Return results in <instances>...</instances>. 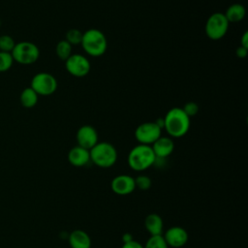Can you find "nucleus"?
<instances>
[{
    "label": "nucleus",
    "mask_w": 248,
    "mask_h": 248,
    "mask_svg": "<svg viewBox=\"0 0 248 248\" xmlns=\"http://www.w3.org/2000/svg\"><path fill=\"white\" fill-rule=\"evenodd\" d=\"M164 129L170 138H182L185 136L191 125L190 117L184 112L182 108H171L163 118Z\"/></svg>",
    "instance_id": "obj_1"
},
{
    "label": "nucleus",
    "mask_w": 248,
    "mask_h": 248,
    "mask_svg": "<svg viewBox=\"0 0 248 248\" xmlns=\"http://www.w3.org/2000/svg\"><path fill=\"white\" fill-rule=\"evenodd\" d=\"M156 156L150 145L140 144L134 146L128 153L127 163L130 169L135 171H143L155 163Z\"/></svg>",
    "instance_id": "obj_2"
},
{
    "label": "nucleus",
    "mask_w": 248,
    "mask_h": 248,
    "mask_svg": "<svg viewBox=\"0 0 248 248\" xmlns=\"http://www.w3.org/2000/svg\"><path fill=\"white\" fill-rule=\"evenodd\" d=\"M83 50L90 56H102L108 48V40L106 35L97 28H90L82 33L80 43Z\"/></svg>",
    "instance_id": "obj_3"
},
{
    "label": "nucleus",
    "mask_w": 248,
    "mask_h": 248,
    "mask_svg": "<svg viewBox=\"0 0 248 248\" xmlns=\"http://www.w3.org/2000/svg\"><path fill=\"white\" fill-rule=\"evenodd\" d=\"M90 161L99 168L108 169L117 161V150L108 141H98L90 150Z\"/></svg>",
    "instance_id": "obj_4"
},
{
    "label": "nucleus",
    "mask_w": 248,
    "mask_h": 248,
    "mask_svg": "<svg viewBox=\"0 0 248 248\" xmlns=\"http://www.w3.org/2000/svg\"><path fill=\"white\" fill-rule=\"evenodd\" d=\"M11 54L15 62L21 65H31L39 59L40 49L34 43L22 41L16 43Z\"/></svg>",
    "instance_id": "obj_5"
},
{
    "label": "nucleus",
    "mask_w": 248,
    "mask_h": 248,
    "mask_svg": "<svg viewBox=\"0 0 248 248\" xmlns=\"http://www.w3.org/2000/svg\"><path fill=\"white\" fill-rule=\"evenodd\" d=\"M230 22L228 21L227 17L225 16L224 13L216 12L209 16L205 22L204 30L206 36L214 41L220 40L228 32Z\"/></svg>",
    "instance_id": "obj_6"
},
{
    "label": "nucleus",
    "mask_w": 248,
    "mask_h": 248,
    "mask_svg": "<svg viewBox=\"0 0 248 248\" xmlns=\"http://www.w3.org/2000/svg\"><path fill=\"white\" fill-rule=\"evenodd\" d=\"M57 79L54 76L46 72L37 73L31 79L30 87L39 96H49L57 89Z\"/></svg>",
    "instance_id": "obj_7"
},
{
    "label": "nucleus",
    "mask_w": 248,
    "mask_h": 248,
    "mask_svg": "<svg viewBox=\"0 0 248 248\" xmlns=\"http://www.w3.org/2000/svg\"><path fill=\"white\" fill-rule=\"evenodd\" d=\"M162 130L155 121L143 122L136 128L135 138L140 144L151 145L162 136Z\"/></svg>",
    "instance_id": "obj_8"
},
{
    "label": "nucleus",
    "mask_w": 248,
    "mask_h": 248,
    "mask_svg": "<svg viewBox=\"0 0 248 248\" xmlns=\"http://www.w3.org/2000/svg\"><path fill=\"white\" fill-rule=\"evenodd\" d=\"M65 68L71 76L76 78H83L90 72L91 65L86 56L79 53H75L65 60Z\"/></svg>",
    "instance_id": "obj_9"
},
{
    "label": "nucleus",
    "mask_w": 248,
    "mask_h": 248,
    "mask_svg": "<svg viewBox=\"0 0 248 248\" xmlns=\"http://www.w3.org/2000/svg\"><path fill=\"white\" fill-rule=\"evenodd\" d=\"M111 191L118 196H127L136 189L135 178L129 174H119L112 178L110 182Z\"/></svg>",
    "instance_id": "obj_10"
},
{
    "label": "nucleus",
    "mask_w": 248,
    "mask_h": 248,
    "mask_svg": "<svg viewBox=\"0 0 248 248\" xmlns=\"http://www.w3.org/2000/svg\"><path fill=\"white\" fill-rule=\"evenodd\" d=\"M163 237L169 247L180 248L187 243L189 235L184 228L173 226L163 232Z\"/></svg>",
    "instance_id": "obj_11"
},
{
    "label": "nucleus",
    "mask_w": 248,
    "mask_h": 248,
    "mask_svg": "<svg viewBox=\"0 0 248 248\" xmlns=\"http://www.w3.org/2000/svg\"><path fill=\"white\" fill-rule=\"evenodd\" d=\"M78 145L90 150L99 140L97 130L91 125H82L76 135Z\"/></svg>",
    "instance_id": "obj_12"
},
{
    "label": "nucleus",
    "mask_w": 248,
    "mask_h": 248,
    "mask_svg": "<svg viewBox=\"0 0 248 248\" xmlns=\"http://www.w3.org/2000/svg\"><path fill=\"white\" fill-rule=\"evenodd\" d=\"M150 146H151L156 158L166 159L173 152L174 142L170 137L161 136Z\"/></svg>",
    "instance_id": "obj_13"
},
{
    "label": "nucleus",
    "mask_w": 248,
    "mask_h": 248,
    "mask_svg": "<svg viewBox=\"0 0 248 248\" xmlns=\"http://www.w3.org/2000/svg\"><path fill=\"white\" fill-rule=\"evenodd\" d=\"M67 158L72 166L81 168L90 162V153L88 149H85L79 145H76L69 150Z\"/></svg>",
    "instance_id": "obj_14"
},
{
    "label": "nucleus",
    "mask_w": 248,
    "mask_h": 248,
    "mask_svg": "<svg viewBox=\"0 0 248 248\" xmlns=\"http://www.w3.org/2000/svg\"><path fill=\"white\" fill-rule=\"evenodd\" d=\"M71 248H91L92 241L89 234L83 230H74L68 236Z\"/></svg>",
    "instance_id": "obj_15"
},
{
    "label": "nucleus",
    "mask_w": 248,
    "mask_h": 248,
    "mask_svg": "<svg viewBox=\"0 0 248 248\" xmlns=\"http://www.w3.org/2000/svg\"><path fill=\"white\" fill-rule=\"evenodd\" d=\"M144 227L150 235H161L164 232V221L157 213H150L145 217Z\"/></svg>",
    "instance_id": "obj_16"
},
{
    "label": "nucleus",
    "mask_w": 248,
    "mask_h": 248,
    "mask_svg": "<svg viewBox=\"0 0 248 248\" xmlns=\"http://www.w3.org/2000/svg\"><path fill=\"white\" fill-rule=\"evenodd\" d=\"M224 15L230 23H235L241 21L244 18L246 15V10L243 5L239 3H234L228 7Z\"/></svg>",
    "instance_id": "obj_17"
},
{
    "label": "nucleus",
    "mask_w": 248,
    "mask_h": 248,
    "mask_svg": "<svg viewBox=\"0 0 248 248\" xmlns=\"http://www.w3.org/2000/svg\"><path fill=\"white\" fill-rule=\"evenodd\" d=\"M38 100H39V95L30 86L25 87L19 95L20 104L23 108H34L37 105Z\"/></svg>",
    "instance_id": "obj_18"
},
{
    "label": "nucleus",
    "mask_w": 248,
    "mask_h": 248,
    "mask_svg": "<svg viewBox=\"0 0 248 248\" xmlns=\"http://www.w3.org/2000/svg\"><path fill=\"white\" fill-rule=\"evenodd\" d=\"M55 53L60 60L65 61L73 54L72 46L66 40H61L55 46Z\"/></svg>",
    "instance_id": "obj_19"
},
{
    "label": "nucleus",
    "mask_w": 248,
    "mask_h": 248,
    "mask_svg": "<svg viewBox=\"0 0 248 248\" xmlns=\"http://www.w3.org/2000/svg\"><path fill=\"white\" fill-rule=\"evenodd\" d=\"M143 248H169L166 240L161 235H150V237L146 240Z\"/></svg>",
    "instance_id": "obj_20"
},
{
    "label": "nucleus",
    "mask_w": 248,
    "mask_h": 248,
    "mask_svg": "<svg viewBox=\"0 0 248 248\" xmlns=\"http://www.w3.org/2000/svg\"><path fill=\"white\" fill-rule=\"evenodd\" d=\"M72 46L76 45H80L82 40V32L77 28H72L67 31L65 39Z\"/></svg>",
    "instance_id": "obj_21"
},
{
    "label": "nucleus",
    "mask_w": 248,
    "mask_h": 248,
    "mask_svg": "<svg viewBox=\"0 0 248 248\" xmlns=\"http://www.w3.org/2000/svg\"><path fill=\"white\" fill-rule=\"evenodd\" d=\"M14 62L11 52L0 51V73L9 71L13 67Z\"/></svg>",
    "instance_id": "obj_22"
},
{
    "label": "nucleus",
    "mask_w": 248,
    "mask_h": 248,
    "mask_svg": "<svg viewBox=\"0 0 248 248\" xmlns=\"http://www.w3.org/2000/svg\"><path fill=\"white\" fill-rule=\"evenodd\" d=\"M15 46H16V42L10 35L0 36V51L12 52Z\"/></svg>",
    "instance_id": "obj_23"
},
{
    "label": "nucleus",
    "mask_w": 248,
    "mask_h": 248,
    "mask_svg": "<svg viewBox=\"0 0 248 248\" xmlns=\"http://www.w3.org/2000/svg\"><path fill=\"white\" fill-rule=\"evenodd\" d=\"M135 184H136V188L141 191H146L151 187L152 181L149 176L144 174H140L135 178Z\"/></svg>",
    "instance_id": "obj_24"
},
{
    "label": "nucleus",
    "mask_w": 248,
    "mask_h": 248,
    "mask_svg": "<svg viewBox=\"0 0 248 248\" xmlns=\"http://www.w3.org/2000/svg\"><path fill=\"white\" fill-rule=\"evenodd\" d=\"M182 109L184 110V112L191 118L192 116L196 115L199 112V105L195 102H188L186 104H184Z\"/></svg>",
    "instance_id": "obj_25"
},
{
    "label": "nucleus",
    "mask_w": 248,
    "mask_h": 248,
    "mask_svg": "<svg viewBox=\"0 0 248 248\" xmlns=\"http://www.w3.org/2000/svg\"><path fill=\"white\" fill-rule=\"evenodd\" d=\"M121 248H143V245L141 243H140L139 241L133 239L131 241L123 243Z\"/></svg>",
    "instance_id": "obj_26"
},
{
    "label": "nucleus",
    "mask_w": 248,
    "mask_h": 248,
    "mask_svg": "<svg viewBox=\"0 0 248 248\" xmlns=\"http://www.w3.org/2000/svg\"><path fill=\"white\" fill-rule=\"evenodd\" d=\"M235 53H236V56H237L238 58H245V57L247 56V53H248V48L239 46L236 48Z\"/></svg>",
    "instance_id": "obj_27"
},
{
    "label": "nucleus",
    "mask_w": 248,
    "mask_h": 248,
    "mask_svg": "<svg viewBox=\"0 0 248 248\" xmlns=\"http://www.w3.org/2000/svg\"><path fill=\"white\" fill-rule=\"evenodd\" d=\"M240 46L248 48V32L245 31L240 38Z\"/></svg>",
    "instance_id": "obj_28"
},
{
    "label": "nucleus",
    "mask_w": 248,
    "mask_h": 248,
    "mask_svg": "<svg viewBox=\"0 0 248 248\" xmlns=\"http://www.w3.org/2000/svg\"><path fill=\"white\" fill-rule=\"evenodd\" d=\"M134 238H133V235L131 234V233H129V232H126V233H124L123 235H122V241H123V243H125V242H128V241H131V240H133Z\"/></svg>",
    "instance_id": "obj_29"
},
{
    "label": "nucleus",
    "mask_w": 248,
    "mask_h": 248,
    "mask_svg": "<svg viewBox=\"0 0 248 248\" xmlns=\"http://www.w3.org/2000/svg\"><path fill=\"white\" fill-rule=\"evenodd\" d=\"M1 24H2V22H1V20H0V27H1Z\"/></svg>",
    "instance_id": "obj_30"
}]
</instances>
